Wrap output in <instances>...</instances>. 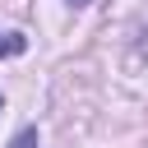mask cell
Masks as SVG:
<instances>
[{
  "mask_svg": "<svg viewBox=\"0 0 148 148\" xmlns=\"http://www.w3.org/2000/svg\"><path fill=\"white\" fill-rule=\"evenodd\" d=\"M69 5H74V9H83V5H92V0H69Z\"/></svg>",
  "mask_w": 148,
  "mask_h": 148,
  "instance_id": "3",
  "label": "cell"
},
{
  "mask_svg": "<svg viewBox=\"0 0 148 148\" xmlns=\"http://www.w3.org/2000/svg\"><path fill=\"white\" fill-rule=\"evenodd\" d=\"M0 111H5V102H0Z\"/></svg>",
  "mask_w": 148,
  "mask_h": 148,
  "instance_id": "4",
  "label": "cell"
},
{
  "mask_svg": "<svg viewBox=\"0 0 148 148\" xmlns=\"http://www.w3.org/2000/svg\"><path fill=\"white\" fill-rule=\"evenodd\" d=\"M28 51V37L23 32H0V60L5 56H23Z\"/></svg>",
  "mask_w": 148,
  "mask_h": 148,
  "instance_id": "1",
  "label": "cell"
},
{
  "mask_svg": "<svg viewBox=\"0 0 148 148\" xmlns=\"http://www.w3.org/2000/svg\"><path fill=\"white\" fill-rule=\"evenodd\" d=\"M9 148H37V130H18Z\"/></svg>",
  "mask_w": 148,
  "mask_h": 148,
  "instance_id": "2",
  "label": "cell"
}]
</instances>
